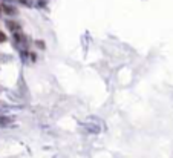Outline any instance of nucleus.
Here are the masks:
<instances>
[{"label":"nucleus","mask_w":173,"mask_h":158,"mask_svg":"<svg viewBox=\"0 0 173 158\" xmlns=\"http://www.w3.org/2000/svg\"><path fill=\"white\" fill-rule=\"evenodd\" d=\"M6 40V37H5V34L2 32V31H0V43H2V42H5Z\"/></svg>","instance_id":"nucleus-1"}]
</instances>
